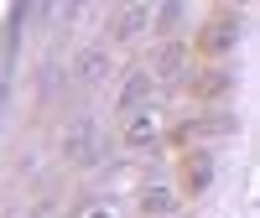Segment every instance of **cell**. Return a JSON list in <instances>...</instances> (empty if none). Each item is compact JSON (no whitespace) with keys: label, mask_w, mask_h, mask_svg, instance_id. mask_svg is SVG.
<instances>
[{"label":"cell","mask_w":260,"mask_h":218,"mask_svg":"<svg viewBox=\"0 0 260 218\" xmlns=\"http://www.w3.org/2000/svg\"><path fill=\"white\" fill-rule=\"evenodd\" d=\"M89 218H110V213H89Z\"/></svg>","instance_id":"cell-3"},{"label":"cell","mask_w":260,"mask_h":218,"mask_svg":"<svg viewBox=\"0 0 260 218\" xmlns=\"http://www.w3.org/2000/svg\"><path fill=\"white\" fill-rule=\"evenodd\" d=\"M146 94H151V78H146V73H136V78L125 83V94H120V115L141 109V104H146Z\"/></svg>","instance_id":"cell-1"},{"label":"cell","mask_w":260,"mask_h":218,"mask_svg":"<svg viewBox=\"0 0 260 218\" xmlns=\"http://www.w3.org/2000/svg\"><path fill=\"white\" fill-rule=\"evenodd\" d=\"M125 140H130V146H151V140H156V115H141L136 125H130Z\"/></svg>","instance_id":"cell-2"}]
</instances>
